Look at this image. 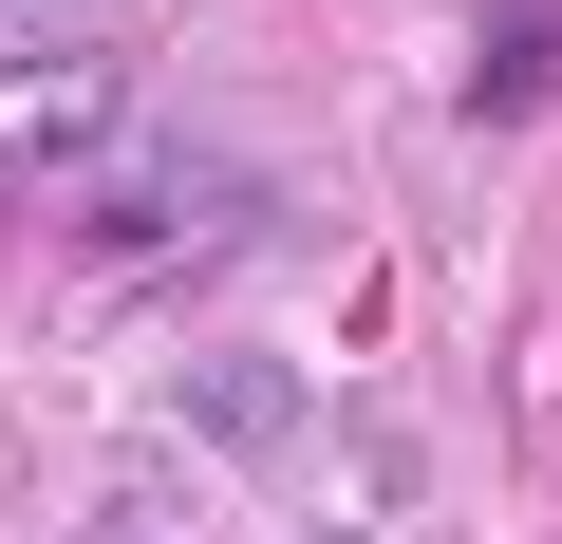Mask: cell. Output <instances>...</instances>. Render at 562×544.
<instances>
[{"label": "cell", "instance_id": "6da1fadb", "mask_svg": "<svg viewBox=\"0 0 562 544\" xmlns=\"http://www.w3.org/2000/svg\"><path fill=\"white\" fill-rule=\"evenodd\" d=\"M132 132V76H113V38H76V57H38L20 95H0V207H38L57 169H94Z\"/></svg>", "mask_w": 562, "mask_h": 544}, {"label": "cell", "instance_id": "7a4b0ae2", "mask_svg": "<svg viewBox=\"0 0 562 544\" xmlns=\"http://www.w3.org/2000/svg\"><path fill=\"white\" fill-rule=\"evenodd\" d=\"M543 76H562V20H506V38H487V95H469V113H543Z\"/></svg>", "mask_w": 562, "mask_h": 544}, {"label": "cell", "instance_id": "5b68a950", "mask_svg": "<svg viewBox=\"0 0 562 544\" xmlns=\"http://www.w3.org/2000/svg\"><path fill=\"white\" fill-rule=\"evenodd\" d=\"M338 544H357V525H338Z\"/></svg>", "mask_w": 562, "mask_h": 544}, {"label": "cell", "instance_id": "3957f363", "mask_svg": "<svg viewBox=\"0 0 562 544\" xmlns=\"http://www.w3.org/2000/svg\"><path fill=\"white\" fill-rule=\"evenodd\" d=\"M132 0H0V57H76V38H113Z\"/></svg>", "mask_w": 562, "mask_h": 544}, {"label": "cell", "instance_id": "277c9868", "mask_svg": "<svg viewBox=\"0 0 562 544\" xmlns=\"http://www.w3.org/2000/svg\"><path fill=\"white\" fill-rule=\"evenodd\" d=\"M94 544H132V525H94Z\"/></svg>", "mask_w": 562, "mask_h": 544}]
</instances>
